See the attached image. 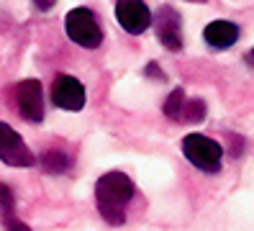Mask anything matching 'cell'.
Masks as SVG:
<instances>
[{"label":"cell","mask_w":254,"mask_h":231,"mask_svg":"<svg viewBox=\"0 0 254 231\" xmlns=\"http://www.w3.org/2000/svg\"><path fill=\"white\" fill-rule=\"evenodd\" d=\"M133 198V182L124 172H106L95 182V206L98 213L111 226H121L126 221V206Z\"/></svg>","instance_id":"1"},{"label":"cell","mask_w":254,"mask_h":231,"mask_svg":"<svg viewBox=\"0 0 254 231\" xmlns=\"http://www.w3.org/2000/svg\"><path fill=\"white\" fill-rule=\"evenodd\" d=\"M183 154L192 167H198L200 172H218L223 162V149L216 144L213 139H208L203 134H188L183 139Z\"/></svg>","instance_id":"2"},{"label":"cell","mask_w":254,"mask_h":231,"mask_svg":"<svg viewBox=\"0 0 254 231\" xmlns=\"http://www.w3.org/2000/svg\"><path fill=\"white\" fill-rule=\"evenodd\" d=\"M64 28H67V36L74 44L85 46V49H95L103 41V31L90 8H72L64 18Z\"/></svg>","instance_id":"3"},{"label":"cell","mask_w":254,"mask_h":231,"mask_svg":"<svg viewBox=\"0 0 254 231\" xmlns=\"http://www.w3.org/2000/svg\"><path fill=\"white\" fill-rule=\"evenodd\" d=\"M164 116L170 121H177V123H200L205 118V103L203 100H190L185 95L183 87H177L170 92L167 103H164Z\"/></svg>","instance_id":"4"},{"label":"cell","mask_w":254,"mask_h":231,"mask_svg":"<svg viewBox=\"0 0 254 231\" xmlns=\"http://www.w3.org/2000/svg\"><path fill=\"white\" fill-rule=\"evenodd\" d=\"M0 159L10 167H31L36 162L34 152L23 144V139L8 123H0Z\"/></svg>","instance_id":"5"},{"label":"cell","mask_w":254,"mask_h":231,"mask_svg":"<svg viewBox=\"0 0 254 231\" xmlns=\"http://www.w3.org/2000/svg\"><path fill=\"white\" fill-rule=\"evenodd\" d=\"M16 105L18 113L31 121L41 123L44 121V95H41V82L39 80H23L16 85Z\"/></svg>","instance_id":"6"},{"label":"cell","mask_w":254,"mask_h":231,"mask_svg":"<svg viewBox=\"0 0 254 231\" xmlns=\"http://www.w3.org/2000/svg\"><path fill=\"white\" fill-rule=\"evenodd\" d=\"M52 100L62 111H82L85 108V85L69 75H59L52 85Z\"/></svg>","instance_id":"7"},{"label":"cell","mask_w":254,"mask_h":231,"mask_svg":"<svg viewBox=\"0 0 254 231\" xmlns=\"http://www.w3.org/2000/svg\"><path fill=\"white\" fill-rule=\"evenodd\" d=\"M116 21L124 26L128 34H141L152 23V13H149L144 0H118L116 3Z\"/></svg>","instance_id":"8"},{"label":"cell","mask_w":254,"mask_h":231,"mask_svg":"<svg viewBox=\"0 0 254 231\" xmlns=\"http://www.w3.org/2000/svg\"><path fill=\"white\" fill-rule=\"evenodd\" d=\"M157 36L159 41L167 46L170 52H177L183 46V21H180V13L170 5H162L157 10Z\"/></svg>","instance_id":"9"},{"label":"cell","mask_w":254,"mask_h":231,"mask_svg":"<svg viewBox=\"0 0 254 231\" xmlns=\"http://www.w3.org/2000/svg\"><path fill=\"white\" fill-rule=\"evenodd\" d=\"M203 39L213 49H229V46H234L239 41V26L231 21H213L205 26Z\"/></svg>","instance_id":"10"},{"label":"cell","mask_w":254,"mask_h":231,"mask_svg":"<svg viewBox=\"0 0 254 231\" xmlns=\"http://www.w3.org/2000/svg\"><path fill=\"white\" fill-rule=\"evenodd\" d=\"M39 164L47 169L49 175H62L67 172V169L72 167V159L67 157L64 152H59V149H49V152H44L41 157H39Z\"/></svg>","instance_id":"11"},{"label":"cell","mask_w":254,"mask_h":231,"mask_svg":"<svg viewBox=\"0 0 254 231\" xmlns=\"http://www.w3.org/2000/svg\"><path fill=\"white\" fill-rule=\"evenodd\" d=\"M16 211V198H13L8 185H0V216Z\"/></svg>","instance_id":"12"},{"label":"cell","mask_w":254,"mask_h":231,"mask_svg":"<svg viewBox=\"0 0 254 231\" xmlns=\"http://www.w3.org/2000/svg\"><path fill=\"white\" fill-rule=\"evenodd\" d=\"M3 226H5V231H31L23 221H18L16 211H13V213H3Z\"/></svg>","instance_id":"13"},{"label":"cell","mask_w":254,"mask_h":231,"mask_svg":"<svg viewBox=\"0 0 254 231\" xmlns=\"http://www.w3.org/2000/svg\"><path fill=\"white\" fill-rule=\"evenodd\" d=\"M54 3H57V0H34V5H36L39 10H52Z\"/></svg>","instance_id":"14"},{"label":"cell","mask_w":254,"mask_h":231,"mask_svg":"<svg viewBox=\"0 0 254 231\" xmlns=\"http://www.w3.org/2000/svg\"><path fill=\"white\" fill-rule=\"evenodd\" d=\"M247 65H249V67H252V70H254V49H252V52H249V54H247Z\"/></svg>","instance_id":"15"},{"label":"cell","mask_w":254,"mask_h":231,"mask_svg":"<svg viewBox=\"0 0 254 231\" xmlns=\"http://www.w3.org/2000/svg\"><path fill=\"white\" fill-rule=\"evenodd\" d=\"M190 3H205V0H190Z\"/></svg>","instance_id":"16"}]
</instances>
